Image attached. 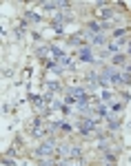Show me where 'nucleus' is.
<instances>
[{
    "instance_id": "f257e3e1",
    "label": "nucleus",
    "mask_w": 131,
    "mask_h": 166,
    "mask_svg": "<svg viewBox=\"0 0 131 166\" xmlns=\"http://www.w3.org/2000/svg\"><path fill=\"white\" fill-rule=\"evenodd\" d=\"M38 153H40V155H47V153H51V144H42Z\"/></svg>"
},
{
    "instance_id": "f03ea898",
    "label": "nucleus",
    "mask_w": 131,
    "mask_h": 166,
    "mask_svg": "<svg viewBox=\"0 0 131 166\" xmlns=\"http://www.w3.org/2000/svg\"><path fill=\"white\" fill-rule=\"evenodd\" d=\"M82 60H87V62H89V60H91V53H89V51H87V49H85V51H82Z\"/></svg>"
}]
</instances>
